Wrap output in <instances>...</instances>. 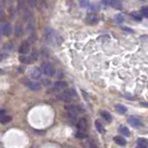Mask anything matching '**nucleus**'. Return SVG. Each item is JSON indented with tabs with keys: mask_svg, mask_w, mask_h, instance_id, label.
Instances as JSON below:
<instances>
[{
	"mask_svg": "<svg viewBox=\"0 0 148 148\" xmlns=\"http://www.w3.org/2000/svg\"><path fill=\"white\" fill-rule=\"evenodd\" d=\"M77 96V94L76 92L74 90H69V91H66L62 92V94H59L58 95V98L61 101H65V102H68L69 100H71L73 97Z\"/></svg>",
	"mask_w": 148,
	"mask_h": 148,
	"instance_id": "1",
	"label": "nucleus"
},
{
	"mask_svg": "<svg viewBox=\"0 0 148 148\" xmlns=\"http://www.w3.org/2000/svg\"><path fill=\"white\" fill-rule=\"evenodd\" d=\"M42 71L46 76H53L55 74V68L51 63H44L42 64Z\"/></svg>",
	"mask_w": 148,
	"mask_h": 148,
	"instance_id": "2",
	"label": "nucleus"
},
{
	"mask_svg": "<svg viewBox=\"0 0 148 148\" xmlns=\"http://www.w3.org/2000/svg\"><path fill=\"white\" fill-rule=\"evenodd\" d=\"M128 122L131 126L134 128H140L143 125L142 120L140 119H138L137 117H134V116H131V117L128 119Z\"/></svg>",
	"mask_w": 148,
	"mask_h": 148,
	"instance_id": "3",
	"label": "nucleus"
},
{
	"mask_svg": "<svg viewBox=\"0 0 148 148\" xmlns=\"http://www.w3.org/2000/svg\"><path fill=\"white\" fill-rule=\"evenodd\" d=\"M1 32H2V34L4 35H6V36H8V35H10L11 34V32H12V27L10 25V23H8V22H3L2 24H1Z\"/></svg>",
	"mask_w": 148,
	"mask_h": 148,
	"instance_id": "4",
	"label": "nucleus"
},
{
	"mask_svg": "<svg viewBox=\"0 0 148 148\" xmlns=\"http://www.w3.org/2000/svg\"><path fill=\"white\" fill-rule=\"evenodd\" d=\"M30 49H31V45H30V43L28 41H23L22 44L20 45V48H18V52L21 54H28L30 52Z\"/></svg>",
	"mask_w": 148,
	"mask_h": 148,
	"instance_id": "5",
	"label": "nucleus"
},
{
	"mask_svg": "<svg viewBox=\"0 0 148 148\" xmlns=\"http://www.w3.org/2000/svg\"><path fill=\"white\" fill-rule=\"evenodd\" d=\"M30 76L32 79H34V80H38L42 76V71L39 68H36V67L32 68L30 71Z\"/></svg>",
	"mask_w": 148,
	"mask_h": 148,
	"instance_id": "6",
	"label": "nucleus"
},
{
	"mask_svg": "<svg viewBox=\"0 0 148 148\" xmlns=\"http://www.w3.org/2000/svg\"><path fill=\"white\" fill-rule=\"evenodd\" d=\"M78 129L82 132H84L87 130V121L84 119H81L78 122Z\"/></svg>",
	"mask_w": 148,
	"mask_h": 148,
	"instance_id": "7",
	"label": "nucleus"
},
{
	"mask_svg": "<svg viewBox=\"0 0 148 148\" xmlns=\"http://www.w3.org/2000/svg\"><path fill=\"white\" fill-rule=\"evenodd\" d=\"M66 87H67V82H62V81H59V82H55V84H54V90H56V91H61V90L65 89Z\"/></svg>",
	"mask_w": 148,
	"mask_h": 148,
	"instance_id": "8",
	"label": "nucleus"
},
{
	"mask_svg": "<svg viewBox=\"0 0 148 148\" xmlns=\"http://www.w3.org/2000/svg\"><path fill=\"white\" fill-rule=\"evenodd\" d=\"M28 87L29 89H31L32 91H39L41 89V84L36 82H31L28 84Z\"/></svg>",
	"mask_w": 148,
	"mask_h": 148,
	"instance_id": "9",
	"label": "nucleus"
},
{
	"mask_svg": "<svg viewBox=\"0 0 148 148\" xmlns=\"http://www.w3.org/2000/svg\"><path fill=\"white\" fill-rule=\"evenodd\" d=\"M18 60L23 64H31L34 61L32 57H27V56H21V57L18 58Z\"/></svg>",
	"mask_w": 148,
	"mask_h": 148,
	"instance_id": "10",
	"label": "nucleus"
},
{
	"mask_svg": "<svg viewBox=\"0 0 148 148\" xmlns=\"http://www.w3.org/2000/svg\"><path fill=\"white\" fill-rule=\"evenodd\" d=\"M115 109L117 110V112H119V114H125L127 112V108L125 106L121 105V104H117L115 106Z\"/></svg>",
	"mask_w": 148,
	"mask_h": 148,
	"instance_id": "11",
	"label": "nucleus"
},
{
	"mask_svg": "<svg viewBox=\"0 0 148 148\" xmlns=\"http://www.w3.org/2000/svg\"><path fill=\"white\" fill-rule=\"evenodd\" d=\"M119 132L120 134H122L123 136H127V137H129L130 134H131V132H130V130L127 127H125V126H120L119 128Z\"/></svg>",
	"mask_w": 148,
	"mask_h": 148,
	"instance_id": "12",
	"label": "nucleus"
},
{
	"mask_svg": "<svg viewBox=\"0 0 148 148\" xmlns=\"http://www.w3.org/2000/svg\"><path fill=\"white\" fill-rule=\"evenodd\" d=\"M114 142L117 143V145H126V140L122 137V136H115L114 137Z\"/></svg>",
	"mask_w": 148,
	"mask_h": 148,
	"instance_id": "13",
	"label": "nucleus"
},
{
	"mask_svg": "<svg viewBox=\"0 0 148 148\" xmlns=\"http://www.w3.org/2000/svg\"><path fill=\"white\" fill-rule=\"evenodd\" d=\"M101 116H102V117H103L108 122H111V121H112V116H111L110 113L108 112V111H106V110L101 111Z\"/></svg>",
	"mask_w": 148,
	"mask_h": 148,
	"instance_id": "14",
	"label": "nucleus"
},
{
	"mask_svg": "<svg viewBox=\"0 0 148 148\" xmlns=\"http://www.w3.org/2000/svg\"><path fill=\"white\" fill-rule=\"evenodd\" d=\"M86 21L89 23V24H95V23L98 21V18H97V17L95 15L91 14V15H89L86 18Z\"/></svg>",
	"mask_w": 148,
	"mask_h": 148,
	"instance_id": "15",
	"label": "nucleus"
},
{
	"mask_svg": "<svg viewBox=\"0 0 148 148\" xmlns=\"http://www.w3.org/2000/svg\"><path fill=\"white\" fill-rule=\"evenodd\" d=\"M110 4H111V6L116 9H121L122 8V4L119 0H112V1L110 2Z\"/></svg>",
	"mask_w": 148,
	"mask_h": 148,
	"instance_id": "16",
	"label": "nucleus"
},
{
	"mask_svg": "<svg viewBox=\"0 0 148 148\" xmlns=\"http://www.w3.org/2000/svg\"><path fill=\"white\" fill-rule=\"evenodd\" d=\"M14 32H15V34L16 36L18 37H20L23 34V29H22V27L20 25V24H17L15 26V29H14Z\"/></svg>",
	"mask_w": 148,
	"mask_h": 148,
	"instance_id": "17",
	"label": "nucleus"
},
{
	"mask_svg": "<svg viewBox=\"0 0 148 148\" xmlns=\"http://www.w3.org/2000/svg\"><path fill=\"white\" fill-rule=\"evenodd\" d=\"M95 127H96V130L98 131L100 133H104L105 132V129H104V126L103 124H102L99 120H96L95 121Z\"/></svg>",
	"mask_w": 148,
	"mask_h": 148,
	"instance_id": "18",
	"label": "nucleus"
},
{
	"mask_svg": "<svg viewBox=\"0 0 148 148\" xmlns=\"http://www.w3.org/2000/svg\"><path fill=\"white\" fill-rule=\"evenodd\" d=\"M79 3H80V6L83 8H87L91 6L89 0H79Z\"/></svg>",
	"mask_w": 148,
	"mask_h": 148,
	"instance_id": "19",
	"label": "nucleus"
},
{
	"mask_svg": "<svg viewBox=\"0 0 148 148\" xmlns=\"http://www.w3.org/2000/svg\"><path fill=\"white\" fill-rule=\"evenodd\" d=\"M11 120V117H9V116H7V115H3V116H0V122L1 123H8Z\"/></svg>",
	"mask_w": 148,
	"mask_h": 148,
	"instance_id": "20",
	"label": "nucleus"
},
{
	"mask_svg": "<svg viewBox=\"0 0 148 148\" xmlns=\"http://www.w3.org/2000/svg\"><path fill=\"white\" fill-rule=\"evenodd\" d=\"M132 16L133 18H135L136 21H141L142 20V14L139 13V12H132Z\"/></svg>",
	"mask_w": 148,
	"mask_h": 148,
	"instance_id": "21",
	"label": "nucleus"
},
{
	"mask_svg": "<svg viewBox=\"0 0 148 148\" xmlns=\"http://www.w3.org/2000/svg\"><path fill=\"white\" fill-rule=\"evenodd\" d=\"M115 21H116V22L119 24V23H122L124 21V18L121 14H118V15L115 17Z\"/></svg>",
	"mask_w": 148,
	"mask_h": 148,
	"instance_id": "22",
	"label": "nucleus"
},
{
	"mask_svg": "<svg viewBox=\"0 0 148 148\" xmlns=\"http://www.w3.org/2000/svg\"><path fill=\"white\" fill-rule=\"evenodd\" d=\"M141 12H142V15H143V16H145V17L148 18V7H143L142 8Z\"/></svg>",
	"mask_w": 148,
	"mask_h": 148,
	"instance_id": "23",
	"label": "nucleus"
},
{
	"mask_svg": "<svg viewBox=\"0 0 148 148\" xmlns=\"http://www.w3.org/2000/svg\"><path fill=\"white\" fill-rule=\"evenodd\" d=\"M92 11H96V10H98V8H97L95 5H92V6H90L89 7Z\"/></svg>",
	"mask_w": 148,
	"mask_h": 148,
	"instance_id": "24",
	"label": "nucleus"
},
{
	"mask_svg": "<svg viewBox=\"0 0 148 148\" xmlns=\"http://www.w3.org/2000/svg\"><path fill=\"white\" fill-rule=\"evenodd\" d=\"M36 2H37V0H29V3H30L31 6H35Z\"/></svg>",
	"mask_w": 148,
	"mask_h": 148,
	"instance_id": "25",
	"label": "nucleus"
},
{
	"mask_svg": "<svg viewBox=\"0 0 148 148\" xmlns=\"http://www.w3.org/2000/svg\"><path fill=\"white\" fill-rule=\"evenodd\" d=\"M3 115H7V111L5 109H0V116H3Z\"/></svg>",
	"mask_w": 148,
	"mask_h": 148,
	"instance_id": "26",
	"label": "nucleus"
},
{
	"mask_svg": "<svg viewBox=\"0 0 148 148\" xmlns=\"http://www.w3.org/2000/svg\"><path fill=\"white\" fill-rule=\"evenodd\" d=\"M137 148H147V147H146L145 145H139V146H138Z\"/></svg>",
	"mask_w": 148,
	"mask_h": 148,
	"instance_id": "27",
	"label": "nucleus"
},
{
	"mask_svg": "<svg viewBox=\"0 0 148 148\" xmlns=\"http://www.w3.org/2000/svg\"><path fill=\"white\" fill-rule=\"evenodd\" d=\"M141 105H143V106H148V104H145V103H141Z\"/></svg>",
	"mask_w": 148,
	"mask_h": 148,
	"instance_id": "28",
	"label": "nucleus"
}]
</instances>
